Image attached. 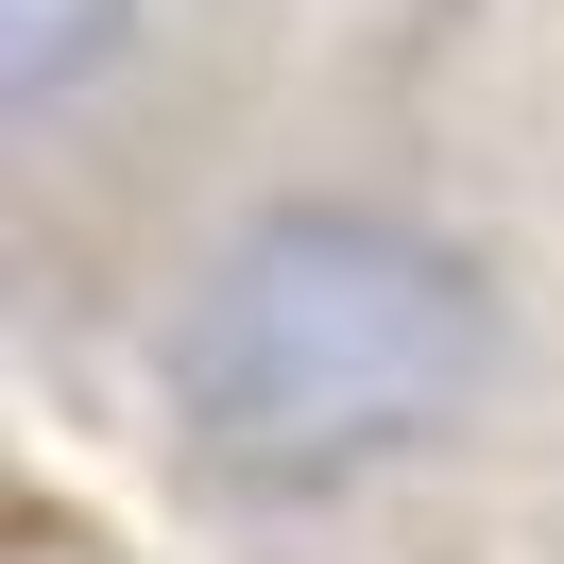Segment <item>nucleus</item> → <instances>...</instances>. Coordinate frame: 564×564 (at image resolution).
<instances>
[{"label": "nucleus", "instance_id": "f257e3e1", "mask_svg": "<svg viewBox=\"0 0 564 564\" xmlns=\"http://www.w3.org/2000/svg\"><path fill=\"white\" fill-rule=\"evenodd\" d=\"M479 343H496V308L427 223L274 206L188 291L172 411H188V462H223L240 496H343L479 393Z\"/></svg>", "mask_w": 564, "mask_h": 564}, {"label": "nucleus", "instance_id": "f03ea898", "mask_svg": "<svg viewBox=\"0 0 564 564\" xmlns=\"http://www.w3.org/2000/svg\"><path fill=\"white\" fill-rule=\"evenodd\" d=\"M120 18H138V0H0V86H18V120H52L69 86H104Z\"/></svg>", "mask_w": 564, "mask_h": 564}]
</instances>
